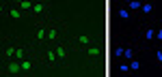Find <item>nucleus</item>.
<instances>
[{
    "mask_svg": "<svg viewBox=\"0 0 162 77\" xmlns=\"http://www.w3.org/2000/svg\"><path fill=\"white\" fill-rule=\"evenodd\" d=\"M22 71V64H9V75H17V73Z\"/></svg>",
    "mask_w": 162,
    "mask_h": 77,
    "instance_id": "nucleus-1",
    "label": "nucleus"
},
{
    "mask_svg": "<svg viewBox=\"0 0 162 77\" xmlns=\"http://www.w3.org/2000/svg\"><path fill=\"white\" fill-rule=\"evenodd\" d=\"M33 2H28V0H22V2H20V9L22 11H33Z\"/></svg>",
    "mask_w": 162,
    "mask_h": 77,
    "instance_id": "nucleus-2",
    "label": "nucleus"
},
{
    "mask_svg": "<svg viewBox=\"0 0 162 77\" xmlns=\"http://www.w3.org/2000/svg\"><path fill=\"white\" fill-rule=\"evenodd\" d=\"M134 54H136V52H134L132 47H125V49H123V58H128V60H134Z\"/></svg>",
    "mask_w": 162,
    "mask_h": 77,
    "instance_id": "nucleus-3",
    "label": "nucleus"
},
{
    "mask_svg": "<svg viewBox=\"0 0 162 77\" xmlns=\"http://www.w3.org/2000/svg\"><path fill=\"white\" fill-rule=\"evenodd\" d=\"M54 52H56V56H59V58H65V56H67V49H65L63 45H59V47L54 49Z\"/></svg>",
    "mask_w": 162,
    "mask_h": 77,
    "instance_id": "nucleus-4",
    "label": "nucleus"
},
{
    "mask_svg": "<svg viewBox=\"0 0 162 77\" xmlns=\"http://www.w3.org/2000/svg\"><path fill=\"white\" fill-rule=\"evenodd\" d=\"M145 38H147V41H153V38H156V30H145Z\"/></svg>",
    "mask_w": 162,
    "mask_h": 77,
    "instance_id": "nucleus-5",
    "label": "nucleus"
},
{
    "mask_svg": "<svg viewBox=\"0 0 162 77\" xmlns=\"http://www.w3.org/2000/svg\"><path fill=\"white\" fill-rule=\"evenodd\" d=\"M102 54V47H89V56H99Z\"/></svg>",
    "mask_w": 162,
    "mask_h": 77,
    "instance_id": "nucleus-6",
    "label": "nucleus"
},
{
    "mask_svg": "<svg viewBox=\"0 0 162 77\" xmlns=\"http://www.w3.org/2000/svg\"><path fill=\"white\" fill-rule=\"evenodd\" d=\"M22 71H30V67H33V62H30V60H22Z\"/></svg>",
    "mask_w": 162,
    "mask_h": 77,
    "instance_id": "nucleus-7",
    "label": "nucleus"
},
{
    "mask_svg": "<svg viewBox=\"0 0 162 77\" xmlns=\"http://www.w3.org/2000/svg\"><path fill=\"white\" fill-rule=\"evenodd\" d=\"M43 11H45V7L41 5V2H39V5H35V7H33V13H37V15H39V13H43Z\"/></svg>",
    "mask_w": 162,
    "mask_h": 77,
    "instance_id": "nucleus-8",
    "label": "nucleus"
},
{
    "mask_svg": "<svg viewBox=\"0 0 162 77\" xmlns=\"http://www.w3.org/2000/svg\"><path fill=\"white\" fill-rule=\"evenodd\" d=\"M37 38H39V41H41V38H48V30L39 28V30H37Z\"/></svg>",
    "mask_w": 162,
    "mask_h": 77,
    "instance_id": "nucleus-9",
    "label": "nucleus"
},
{
    "mask_svg": "<svg viewBox=\"0 0 162 77\" xmlns=\"http://www.w3.org/2000/svg\"><path fill=\"white\" fill-rule=\"evenodd\" d=\"M119 17H121V19H128L130 17V11L128 9H119Z\"/></svg>",
    "mask_w": 162,
    "mask_h": 77,
    "instance_id": "nucleus-10",
    "label": "nucleus"
},
{
    "mask_svg": "<svg viewBox=\"0 0 162 77\" xmlns=\"http://www.w3.org/2000/svg\"><path fill=\"white\" fill-rule=\"evenodd\" d=\"M138 69H141V62H138V60H132V62H130V71H138Z\"/></svg>",
    "mask_w": 162,
    "mask_h": 77,
    "instance_id": "nucleus-11",
    "label": "nucleus"
},
{
    "mask_svg": "<svg viewBox=\"0 0 162 77\" xmlns=\"http://www.w3.org/2000/svg\"><path fill=\"white\" fill-rule=\"evenodd\" d=\"M141 11H143L145 15H147V13H151V11H153V5H143V7H141Z\"/></svg>",
    "mask_w": 162,
    "mask_h": 77,
    "instance_id": "nucleus-12",
    "label": "nucleus"
},
{
    "mask_svg": "<svg viewBox=\"0 0 162 77\" xmlns=\"http://www.w3.org/2000/svg\"><path fill=\"white\" fill-rule=\"evenodd\" d=\"M11 17H22V9H11Z\"/></svg>",
    "mask_w": 162,
    "mask_h": 77,
    "instance_id": "nucleus-13",
    "label": "nucleus"
},
{
    "mask_svg": "<svg viewBox=\"0 0 162 77\" xmlns=\"http://www.w3.org/2000/svg\"><path fill=\"white\" fill-rule=\"evenodd\" d=\"M128 7H130V9H141L143 2H136V0H134V2H128Z\"/></svg>",
    "mask_w": 162,
    "mask_h": 77,
    "instance_id": "nucleus-14",
    "label": "nucleus"
},
{
    "mask_svg": "<svg viewBox=\"0 0 162 77\" xmlns=\"http://www.w3.org/2000/svg\"><path fill=\"white\" fill-rule=\"evenodd\" d=\"M56 34H59V30H56V28H50L48 30V38H54Z\"/></svg>",
    "mask_w": 162,
    "mask_h": 77,
    "instance_id": "nucleus-15",
    "label": "nucleus"
},
{
    "mask_svg": "<svg viewBox=\"0 0 162 77\" xmlns=\"http://www.w3.org/2000/svg\"><path fill=\"white\" fill-rule=\"evenodd\" d=\"M119 71L121 73H130V64H119Z\"/></svg>",
    "mask_w": 162,
    "mask_h": 77,
    "instance_id": "nucleus-16",
    "label": "nucleus"
},
{
    "mask_svg": "<svg viewBox=\"0 0 162 77\" xmlns=\"http://www.w3.org/2000/svg\"><path fill=\"white\" fill-rule=\"evenodd\" d=\"M56 58H59V56H56V52H48V60H50V62H54Z\"/></svg>",
    "mask_w": 162,
    "mask_h": 77,
    "instance_id": "nucleus-17",
    "label": "nucleus"
},
{
    "mask_svg": "<svg viewBox=\"0 0 162 77\" xmlns=\"http://www.w3.org/2000/svg\"><path fill=\"white\" fill-rule=\"evenodd\" d=\"M78 41H80V43H84V45H87V43H89V41H91V38H89V37H87V34H82V37H78Z\"/></svg>",
    "mask_w": 162,
    "mask_h": 77,
    "instance_id": "nucleus-18",
    "label": "nucleus"
},
{
    "mask_svg": "<svg viewBox=\"0 0 162 77\" xmlns=\"http://www.w3.org/2000/svg\"><path fill=\"white\" fill-rule=\"evenodd\" d=\"M156 60L162 64V49H158V52H156Z\"/></svg>",
    "mask_w": 162,
    "mask_h": 77,
    "instance_id": "nucleus-19",
    "label": "nucleus"
},
{
    "mask_svg": "<svg viewBox=\"0 0 162 77\" xmlns=\"http://www.w3.org/2000/svg\"><path fill=\"white\" fill-rule=\"evenodd\" d=\"M15 56H17V58H24V49H22V47L15 49Z\"/></svg>",
    "mask_w": 162,
    "mask_h": 77,
    "instance_id": "nucleus-20",
    "label": "nucleus"
},
{
    "mask_svg": "<svg viewBox=\"0 0 162 77\" xmlns=\"http://www.w3.org/2000/svg\"><path fill=\"white\" fill-rule=\"evenodd\" d=\"M115 56H123V47H117V49H115Z\"/></svg>",
    "mask_w": 162,
    "mask_h": 77,
    "instance_id": "nucleus-21",
    "label": "nucleus"
},
{
    "mask_svg": "<svg viewBox=\"0 0 162 77\" xmlns=\"http://www.w3.org/2000/svg\"><path fill=\"white\" fill-rule=\"evenodd\" d=\"M156 38H162V28H158V30H156Z\"/></svg>",
    "mask_w": 162,
    "mask_h": 77,
    "instance_id": "nucleus-22",
    "label": "nucleus"
}]
</instances>
